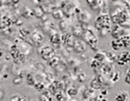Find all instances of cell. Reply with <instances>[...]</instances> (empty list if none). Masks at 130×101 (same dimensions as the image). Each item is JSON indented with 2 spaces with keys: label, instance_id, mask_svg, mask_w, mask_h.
Instances as JSON below:
<instances>
[{
  "label": "cell",
  "instance_id": "obj_2",
  "mask_svg": "<svg viewBox=\"0 0 130 101\" xmlns=\"http://www.w3.org/2000/svg\"><path fill=\"white\" fill-rule=\"evenodd\" d=\"M82 37H83V39L85 40V42H86V44L88 46H90L94 50H99V47H98L99 37L92 31V29H90V28L83 29V31H82Z\"/></svg>",
  "mask_w": 130,
  "mask_h": 101
},
{
  "label": "cell",
  "instance_id": "obj_23",
  "mask_svg": "<svg viewBox=\"0 0 130 101\" xmlns=\"http://www.w3.org/2000/svg\"><path fill=\"white\" fill-rule=\"evenodd\" d=\"M94 59H95V60H98L99 62L103 63V62H104V60H105V59H107V58H106V55H105L104 53H96V54H95V56H94Z\"/></svg>",
  "mask_w": 130,
  "mask_h": 101
},
{
  "label": "cell",
  "instance_id": "obj_11",
  "mask_svg": "<svg viewBox=\"0 0 130 101\" xmlns=\"http://www.w3.org/2000/svg\"><path fill=\"white\" fill-rule=\"evenodd\" d=\"M50 42L53 44V45H60L62 43V40H61V35L59 33H53L50 37Z\"/></svg>",
  "mask_w": 130,
  "mask_h": 101
},
{
  "label": "cell",
  "instance_id": "obj_16",
  "mask_svg": "<svg viewBox=\"0 0 130 101\" xmlns=\"http://www.w3.org/2000/svg\"><path fill=\"white\" fill-rule=\"evenodd\" d=\"M112 47H113V49L116 50V51L120 50V48L123 47L121 40H120V39H114V40L112 41Z\"/></svg>",
  "mask_w": 130,
  "mask_h": 101
},
{
  "label": "cell",
  "instance_id": "obj_4",
  "mask_svg": "<svg viewBox=\"0 0 130 101\" xmlns=\"http://www.w3.org/2000/svg\"><path fill=\"white\" fill-rule=\"evenodd\" d=\"M39 51H40V54L43 57V59H45L47 61H49L51 58H53L55 56L54 55L55 53H54L53 47L50 46V45H44V46H42Z\"/></svg>",
  "mask_w": 130,
  "mask_h": 101
},
{
  "label": "cell",
  "instance_id": "obj_1",
  "mask_svg": "<svg viewBox=\"0 0 130 101\" xmlns=\"http://www.w3.org/2000/svg\"><path fill=\"white\" fill-rule=\"evenodd\" d=\"M111 26H112V19L108 12H101L94 22V29L99 32V34L102 37L107 36L109 33H111Z\"/></svg>",
  "mask_w": 130,
  "mask_h": 101
},
{
  "label": "cell",
  "instance_id": "obj_24",
  "mask_svg": "<svg viewBox=\"0 0 130 101\" xmlns=\"http://www.w3.org/2000/svg\"><path fill=\"white\" fill-rule=\"evenodd\" d=\"M28 35H29V32H28L26 29H21V30H19V36H20L21 39H25Z\"/></svg>",
  "mask_w": 130,
  "mask_h": 101
},
{
  "label": "cell",
  "instance_id": "obj_21",
  "mask_svg": "<svg viewBox=\"0 0 130 101\" xmlns=\"http://www.w3.org/2000/svg\"><path fill=\"white\" fill-rule=\"evenodd\" d=\"M34 88L37 90V91H40V92H43L44 90H45V84L43 83V82H40V81H38L36 84H35V86H34Z\"/></svg>",
  "mask_w": 130,
  "mask_h": 101
},
{
  "label": "cell",
  "instance_id": "obj_9",
  "mask_svg": "<svg viewBox=\"0 0 130 101\" xmlns=\"http://www.w3.org/2000/svg\"><path fill=\"white\" fill-rule=\"evenodd\" d=\"M117 61L120 65H124L125 63L130 61V52L128 51H124L121 54H119L117 56Z\"/></svg>",
  "mask_w": 130,
  "mask_h": 101
},
{
  "label": "cell",
  "instance_id": "obj_25",
  "mask_svg": "<svg viewBox=\"0 0 130 101\" xmlns=\"http://www.w3.org/2000/svg\"><path fill=\"white\" fill-rule=\"evenodd\" d=\"M91 67H93V68H95V69H98V68H100L101 66H102V63L101 62H99L98 60H95L94 58H93V60H92V62H91Z\"/></svg>",
  "mask_w": 130,
  "mask_h": 101
},
{
  "label": "cell",
  "instance_id": "obj_15",
  "mask_svg": "<svg viewBox=\"0 0 130 101\" xmlns=\"http://www.w3.org/2000/svg\"><path fill=\"white\" fill-rule=\"evenodd\" d=\"M40 99H41V101H52V100H53V96H52V94H51L48 90H46V91L40 96Z\"/></svg>",
  "mask_w": 130,
  "mask_h": 101
},
{
  "label": "cell",
  "instance_id": "obj_12",
  "mask_svg": "<svg viewBox=\"0 0 130 101\" xmlns=\"http://www.w3.org/2000/svg\"><path fill=\"white\" fill-rule=\"evenodd\" d=\"M128 96H129L128 92H126V91H121V92H119V93L116 94V96H115V101H126L127 98H128Z\"/></svg>",
  "mask_w": 130,
  "mask_h": 101
},
{
  "label": "cell",
  "instance_id": "obj_22",
  "mask_svg": "<svg viewBox=\"0 0 130 101\" xmlns=\"http://www.w3.org/2000/svg\"><path fill=\"white\" fill-rule=\"evenodd\" d=\"M105 55H106V58L109 59L110 61H115L117 60V55L113 52H105Z\"/></svg>",
  "mask_w": 130,
  "mask_h": 101
},
{
  "label": "cell",
  "instance_id": "obj_7",
  "mask_svg": "<svg viewBox=\"0 0 130 101\" xmlns=\"http://www.w3.org/2000/svg\"><path fill=\"white\" fill-rule=\"evenodd\" d=\"M86 3L89 5V7L94 10V11H98L99 13H101L103 7L105 6L104 4H106V1H101V0H86Z\"/></svg>",
  "mask_w": 130,
  "mask_h": 101
},
{
  "label": "cell",
  "instance_id": "obj_3",
  "mask_svg": "<svg viewBox=\"0 0 130 101\" xmlns=\"http://www.w3.org/2000/svg\"><path fill=\"white\" fill-rule=\"evenodd\" d=\"M130 34V29H127L123 26H116L111 31V35L114 39H122L123 37Z\"/></svg>",
  "mask_w": 130,
  "mask_h": 101
},
{
  "label": "cell",
  "instance_id": "obj_32",
  "mask_svg": "<svg viewBox=\"0 0 130 101\" xmlns=\"http://www.w3.org/2000/svg\"><path fill=\"white\" fill-rule=\"evenodd\" d=\"M32 101H36V100H32Z\"/></svg>",
  "mask_w": 130,
  "mask_h": 101
},
{
  "label": "cell",
  "instance_id": "obj_31",
  "mask_svg": "<svg viewBox=\"0 0 130 101\" xmlns=\"http://www.w3.org/2000/svg\"><path fill=\"white\" fill-rule=\"evenodd\" d=\"M71 101H76V100H71Z\"/></svg>",
  "mask_w": 130,
  "mask_h": 101
},
{
  "label": "cell",
  "instance_id": "obj_20",
  "mask_svg": "<svg viewBox=\"0 0 130 101\" xmlns=\"http://www.w3.org/2000/svg\"><path fill=\"white\" fill-rule=\"evenodd\" d=\"M26 82H27V84H28L29 86H35V84L37 83V81H36V79L34 78V74H32V73H28V74L26 75Z\"/></svg>",
  "mask_w": 130,
  "mask_h": 101
},
{
  "label": "cell",
  "instance_id": "obj_17",
  "mask_svg": "<svg viewBox=\"0 0 130 101\" xmlns=\"http://www.w3.org/2000/svg\"><path fill=\"white\" fill-rule=\"evenodd\" d=\"M52 15H53V17L55 19H61L64 16V14H63V12H62L61 9H54L52 11Z\"/></svg>",
  "mask_w": 130,
  "mask_h": 101
},
{
  "label": "cell",
  "instance_id": "obj_27",
  "mask_svg": "<svg viewBox=\"0 0 130 101\" xmlns=\"http://www.w3.org/2000/svg\"><path fill=\"white\" fill-rule=\"evenodd\" d=\"M125 82L127 83V84H129L130 85V69L127 71V73H126V78H125Z\"/></svg>",
  "mask_w": 130,
  "mask_h": 101
},
{
  "label": "cell",
  "instance_id": "obj_6",
  "mask_svg": "<svg viewBox=\"0 0 130 101\" xmlns=\"http://www.w3.org/2000/svg\"><path fill=\"white\" fill-rule=\"evenodd\" d=\"M63 87H64L63 83L58 81V80H56V81H53L50 84V86H49V88L47 90L52 94V96H56L58 93L63 91Z\"/></svg>",
  "mask_w": 130,
  "mask_h": 101
},
{
  "label": "cell",
  "instance_id": "obj_13",
  "mask_svg": "<svg viewBox=\"0 0 130 101\" xmlns=\"http://www.w3.org/2000/svg\"><path fill=\"white\" fill-rule=\"evenodd\" d=\"M89 87L91 88V89H93V90H95V89H101V88H103V85L100 83V81H99V79H98V77L95 75L91 81H90V84H89Z\"/></svg>",
  "mask_w": 130,
  "mask_h": 101
},
{
  "label": "cell",
  "instance_id": "obj_10",
  "mask_svg": "<svg viewBox=\"0 0 130 101\" xmlns=\"http://www.w3.org/2000/svg\"><path fill=\"white\" fill-rule=\"evenodd\" d=\"M31 40L35 42V44L40 45L44 40V35L40 31H35L31 34Z\"/></svg>",
  "mask_w": 130,
  "mask_h": 101
},
{
  "label": "cell",
  "instance_id": "obj_19",
  "mask_svg": "<svg viewBox=\"0 0 130 101\" xmlns=\"http://www.w3.org/2000/svg\"><path fill=\"white\" fill-rule=\"evenodd\" d=\"M56 99L57 101H68V95H66L64 91H62L56 95Z\"/></svg>",
  "mask_w": 130,
  "mask_h": 101
},
{
  "label": "cell",
  "instance_id": "obj_28",
  "mask_svg": "<svg viewBox=\"0 0 130 101\" xmlns=\"http://www.w3.org/2000/svg\"><path fill=\"white\" fill-rule=\"evenodd\" d=\"M17 101H28V100H27V98L25 96H18Z\"/></svg>",
  "mask_w": 130,
  "mask_h": 101
},
{
  "label": "cell",
  "instance_id": "obj_29",
  "mask_svg": "<svg viewBox=\"0 0 130 101\" xmlns=\"http://www.w3.org/2000/svg\"><path fill=\"white\" fill-rule=\"evenodd\" d=\"M17 98H18V96L15 95V96H13V97L11 98V101H17Z\"/></svg>",
  "mask_w": 130,
  "mask_h": 101
},
{
  "label": "cell",
  "instance_id": "obj_14",
  "mask_svg": "<svg viewBox=\"0 0 130 101\" xmlns=\"http://www.w3.org/2000/svg\"><path fill=\"white\" fill-rule=\"evenodd\" d=\"M108 80L109 81H111L112 83H116V82H118L119 80H120V73L118 72V71H116V70H113L109 75H108Z\"/></svg>",
  "mask_w": 130,
  "mask_h": 101
},
{
  "label": "cell",
  "instance_id": "obj_26",
  "mask_svg": "<svg viewBox=\"0 0 130 101\" xmlns=\"http://www.w3.org/2000/svg\"><path fill=\"white\" fill-rule=\"evenodd\" d=\"M76 93H77V89L76 88H74V87H70L69 88V90H68V96H74V95H76Z\"/></svg>",
  "mask_w": 130,
  "mask_h": 101
},
{
  "label": "cell",
  "instance_id": "obj_8",
  "mask_svg": "<svg viewBox=\"0 0 130 101\" xmlns=\"http://www.w3.org/2000/svg\"><path fill=\"white\" fill-rule=\"evenodd\" d=\"M72 48L77 53H83L86 51V45L81 39H74V43H73Z\"/></svg>",
  "mask_w": 130,
  "mask_h": 101
},
{
  "label": "cell",
  "instance_id": "obj_30",
  "mask_svg": "<svg viewBox=\"0 0 130 101\" xmlns=\"http://www.w3.org/2000/svg\"><path fill=\"white\" fill-rule=\"evenodd\" d=\"M1 56H2V51L0 50V57H1Z\"/></svg>",
  "mask_w": 130,
  "mask_h": 101
},
{
  "label": "cell",
  "instance_id": "obj_18",
  "mask_svg": "<svg viewBox=\"0 0 130 101\" xmlns=\"http://www.w3.org/2000/svg\"><path fill=\"white\" fill-rule=\"evenodd\" d=\"M84 98L85 99H91L92 98V95L94 94V90L93 89H91L90 87H88V88H86V90L84 91Z\"/></svg>",
  "mask_w": 130,
  "mask_h": 101
},
{
  "label": "cell",
  "instance_id": "obj_5",
  "mask_svg": "<svg viewBox=\"0 0 130 101\" xmlns=\"http://www.w3.org/2000/svg\"><path fill=\"white\" fill-rule=\"evenodd\" d=\"M75 13H76V18L77 20L82 23V22H88L90 20V14L87 10L85 9H80V8H75Z\"/></svg>",
  "mask_w": 130,
  "mask_h": 101
}]
</instances>
